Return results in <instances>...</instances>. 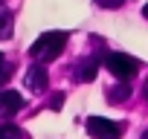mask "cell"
Segmentation results:
<instances>
[{
	"instance_id": "cell-15",
	"label": "cell",
	"mask_w": 148,
	"mask_h": 139,
	"mask_svg": "<svg viewBox=\"0 0 148 139\" xmlns=\"http://www.w3.org/2000/svg\"><path fill=\"white\" fill-rule=\"evenodd\" d=\"M139 139H148V130H145V133H142V136H139Z\"/></svg>"
},
{
	"instance_id": "cell-2",
	"label": "cell",
	"mask_w": 148,
	"mask_h": 139,
	"mask_svg": "<svg viewBox=\"0 0 148 139\" xmlns=\"http://www.w3.org/2000/svg\"><path fill=\"white\" fill-rule=\"evenodd\" d=\"M105 67H108V73L116 78V81H131L136 73H139V61L125 55V52H105L102 55Z\"/></svg>"
},
{
	"instance_id": "cell-8",
	"label": "cell",
	"mask_w": 148,
	"mask_h": 139,
	"mask_svg": "<svg viewBox=\"0 0 148 139\" xmlns=\"http://www.w3.org/2000/svg\"><path fill=\"white\" fill-rule=\"evenodd\" d=\"M12 73H15V67H12V61L0 52V87H6L9 81H12Z\"/></svg>"
},
{
	"instance_id": "cell-13",
	"label": "cell",
	"mask_w": 148,
	"mask_h": 139,
	"mask_svg": "<svg viewBox=\"0 0 148 139\" xmlns=\"http://www.w3.org/2000/svg\"><path fill=\"white\" fill-rule=\"evenodd\" d=\"M142 96H145V102H148V78H145V84H142Z\"/></svg>"
},
{
	"instance_id": "cell-14",
	"label": "cell",
	"mask_w": 148,
	"mask_h": 139,
	"mask_svg": "<svg viewBox=\"0 0 148 139\" xmlns=\"http://www.w3.org/2000/svg\"><path fill=\"white\" fill-rule=\"evenodd\" d=\"M142 18H145V20H148V3H145V6H142Z\"/></svg>"
},
{
	"instance_id": "cell-9",
	"label": "cell",
	"mask_w": 148,
	"mask_h": 139,
	"mask_svg": "<svg viewBox=\"0 0 148 139\" xmlns=\"http://www.w3.org/2000/svg\"><path fill=\"white\" fill-rule=\"evenodd\" d=\"M9 23H12V12L6 9V6H0V41H3V38H9Z\"/></svg>"
},
{
	"instance_id": "cell-7",
	"label": "cell",
	"mask_w": 148,
	"mask_h": 139,
	"mask_svg": "<svg viewBox=\"0 0 148 139\" xmlns=\"http://www.w3.org/2000/svg\"><path fill=\"white\" fill-rule=\"evenodd\" d=\"M105 96H108V102H113V104H122V102L131 96V81H119V84H113V87H110Z\"/></svg>"
},
{
	"instance_id": "cell-5",
	"label": "cell",
	"mask_w": 148,
	"mask_h": 139,
	"mask_svg": "<svg viewBox=\"0 0 148 139\" xmlns=\"http://www.w3.org/2000/svg\"><path fill=\"white\" fill-rule=\"evenodd\" d=\"M23 84H26V90H32V93H44V90L49 87V76H47L44 64H32V67L26 70Z\"/></svg>"
},
{
	"instance_id": "cell-1",
	"label": "cell",
	"mask_w": 148,
	"mask_h": 139,
	"mask_svg": "<svg viewBox=\"0 0 148 139\" xmlns=\"http://www.w3.org/2000/svg\"><path fill=\"white\" fill-rule=\"evenodd\" d=\"M64 46H67V32H44L38 41H32L29 58L35 64H49L64 52Z\"/></svg>"
},
{
	"instance_id": "cell-6",
	"label": "cell",
	"mask_w": 148,
	"mask_h": 139,
	"mask_svg": "<svg viewBox=\"0 0 148 139\" xmlns=\"http://www.w3.org/2000/svg\"><path fill=\"white\" fill-rule=\"evenodd\" d=\"M96 73H99V55H90V58H84L73 67V78L79 84H90L96 78Z\"/></svg>"
},
{
	"instance_id": "cell-4",
	"label": "cell",
	"mask_w": 148,
	"mask_h": 139,
	"mask_svg": "<svg viewBox=\"0 0 148 139\" xmlns=\"http://www.w3.org/2000/svg\"><path fill=\"white\" fill-rule=\"evenodd\" d=\"M23 110V96L18 90H0V119H12Z\"/></svg>"
},
{
	"instance_id": "cell-11",
	"label": "cell",
	"mask_w": 148,
	"mask_h": 139,
	"mask_svg": "<svg viewBox=\"0 0 148 139\" xmlns=\"http://www.w3.org/2000/svg\"><path fill=\"white\" fill-rule=\"evenodd\" d=\"M61 107H64V93H55L49 102V110H61Z\"/></svg>"
},
{
	"instance_id": "cell-3",
	"label": "cell",
	"mask_w": 148,
	"mask_h": 139,
	"mask_svg": "<svg viewBox=\"0 0 148 139\" xmlns=\"http://www.w3.org/2000/svg\"><path fill=\"white\" fill-rule=\"evenodd\" d=\"M87 133L93 139H119L122 136V125H116L110 119H102V116H90L87 119Z\"/></svg>"
},
{
	"instance_id": "cell-10",
	"label": "cell",
	"mask_w": 148,
	"mask_h": 139,
	"mask_svg": "<svg viewBox=\"0 0 148 139\" xmlns=\"http://www.w3.org/2000/svg\"><path fill=\"white\" fill-rule=\"evenodd\" d=\"M0 139H23V133L12 125H0Z\"/></svg>"
},
{
	"instance_id": "cell-12",
	"label": "cell",
	"mask_w": 148,
	"mask_h": 139,
	"mask_svg": "<svg viewBox=\"0 0 148 139\" xmlns=\"http://www.w3.org/2000/svg\"><path fill=\"white\" fill-rule=\"evenodd\" d=\"M96 3H99L102 9H119V6L125 3V0H96Z\"/></svg>"
}]
</instances>
